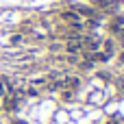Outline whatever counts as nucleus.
Returning <instances> with one entry per match:
<instances>
[{"mask_svg": "<svg viewBox=\"0 0 124 124\" xmlns=\"http://www.w3.org/2000/svg\"><path fill=\"white\" fill-rule=\"evenodd\" d=\"M11 124H26V122H22V120H11Z\"/></svg>", "mask_w": 124, "mask_h": 124, "instance_id": "f03ea898", "label": "nucleus"}, {"mask_svg": "<svg viewBox=\"0 0 124 124\" xmlns=\"http://www.w3.org/2000/svg\"><path fill=\"white\" fill-rule=\"evenodd\" d=\"M100 46H102V48H105V54H107V57H109V59H111V57H113V54H116V44H113V41H111V39H107V41H105V44H100Z\"/></svg>", "mask_w": 124, "mask_h": 124, "instance_id": "f257e3e1", "label": "nucleus"}]
</instances>
